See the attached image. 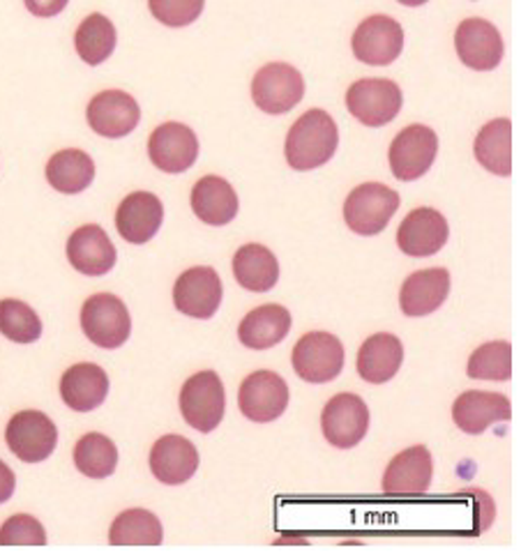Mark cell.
<instances>
[{
	"label": "cell",
	"mask_w": 521,
	"mask_h": 555,
	"mask_svg": "<svg viewBox=\"0 0 521 555\" xmlns=\"http://www.w3.org/2000/svg\"><path fill=\"white\" fill-rule=\"evenodd\" d=\"M340 145L338 122L321 108H312L289 129L284 155L291 169L312 171L328 164Z\"/></svg>",
	"instance_id": "6da1fadb"
},
{
	"label": "cell",
	"mask_w": 521,
	"mask_h": 555,
	"mask_svg": "<svg viewBox=\"0 0 521 555\" xmlns=\"http://www.w3.org/2000/svg\"><path fill=\"white\" fill-rule=\"evenodd\" d=\"M402 198L381 182H365L344 203L346 227L358 235H379L399 210Z\"/></svg>",
	"instance_id": "7a4b0ae2"
},
{
	"label": "cell",
	"mask_w": 521,
	"mask_h": 555,
	"mask_svg": "<svg viewBox=\"0 0 521 555\" xmlns=\"http://www.w3.org/2000/svg\"><path fill=\"white\" fill-rule=\"evenodd\" d=\"M225 385L215 372H201L182 385L180 413L192 429L201 434L215 431L225 420Z\"/></svg>",
	"instance_id": "3957f363"
},
{
	"label": "cell",
	"mask_w": 521,
	"mask_h": 555,
	"mask_svg": "<svg viewBox=\"0 0 521 555\" xmlns=\"http://www.w3.org/2000/svg\"><path fill=\"white\" fill-rule=\"evenodd\" d=\"M81 327L92 344L114 350L129 339L132 319L120 298L111 293H98L90 295L81 307Z\"/></svg>",
	"instance_id": "277c9868"
},
{
	"label": "cell",
	"mask_w": 521,
	"mask_h": 555,
	"mask_svg": "<svg viewBox=\"0 0 521 555\" xmlns=\"http://www.w3.org/2000/svg\"><path fill=\"white\" fill-rule=\"evenodd\" d=\"M344 346L330 332H307L293 348L295 374L312 385L330 383L344 369Z\"/></svg>",
	"instance_id": "5b68a950"
},
{
	"label": "cell",
	"mask_w": 521,
	"mask_h": 555,
	"mask_svg": "<svg viewBox=\"0 0 521 555\" xmlns=\"http://www.w3.org/2000/svg\"><path fill=\"white\" fill-rule=\"evenodd\" d=\"M305 95L303 74L289 63H270L256 72L252 81L254 104L270 116L289 114Z\"/></svg>",
	"instance_id": "8992f818"
},
{
	"label": "cell",
	"mask_w": 521,
	"mask_h": 555,
	"mask_svg": "<svg viewBox=\"0 0 521 555\" xmlns=\"http://www.w3.org/2000/svg\"><path fill=\"white\" fill-rule=\"evenodd\" d=\"M5 442L18 461L40 464L53 454L55 442H59V429L42 411H22L8 422Z\"/></svg>",
	"instance_id": "52a82bcc"
},
{
	"label": "cell",
	"mask_w": 521,
	"mask_h": 555,
	"mask_svg": "<svg viewBox=\"0 0 521 555\" xmlns=\"http://www.w3.org/2000/svg\"><path fill=\"white\" fill-rule=\"evenodd\" d=\"M439 153V137L427 125H408L390 145V169L402 182H414L432 169Z\"/></svg>",
	"instance_id": "ba28073f"
},
{
	"label": "cell",
	"mask_w": 521,
	"mask_h": 555,
	"mask_svg": "<svg viewBox=\"0 0 521 555\" xmlns=\"http://www.w3.org/2000/svg\"><path fill=\"white\" fill-rule=\"evenodd\" d=\"M404 98L395 81L363 79L346 92V106L351 116L367 127H383L393 122L402 111Z\"/></svg>",
	"instance_id": "9c48e42d"
},
{
	"label": "cell",
	"mask_w": 521,
	"mask_h": 555,
	"mask_svg": "<svg viewBox=\"0 0 521 555\" xmlns=\"http://www.w3.org/2000/svg\"><path fill=\"white\" fill-rule=\"evenodd\" d=\"M369 409L358 395L332 397L321 413V431L332 448L351 450L367 436Z\"/></svg>",
	"instance_id": "30bf717a"
},
{
	"label": "cell",
	"mask_w": 521,
	"mask_h": 555,
	"mask_svg": "<svg viewBox=\"0 0 521 555\" xmlns=\"http://www.w3.org/2000/svg\"><path fill=\"white\" fill-rule=\"evenodd\" d=\"M351 47L353 53H356V59L367 65H390L399 59V53L404 49V28L393 16L374 14L365 18L356 28V33H353Z\"/></svg>",
	"instance_id": "8fae6325"
},
{
	"label": "cell",
	"mask_w": 521,
	"mask_h": 555,
	"mask_svg": "<svg viewBox=\"0 0 521 555\" xmlns=\"http://www.w3.org/2000/svg\"><path fill=\"white\" fill-rule=\"evenodd\" d=\"M238 405L256 424H268L284 415L289 405V385L275 372H254L240 385Z\"/></svg>",
	"instance_id": "7c38bea8"
},
{
	"label": "cell",
	"mask_w": 521,
	"mask_h": 555,
	"mask_svg": "<svg viewBox=\"0 0 521 555\" xmlns=\"http://www.w3.org/2000/svg\"><path fill=\"white\" fill-rule=\"evenodd\" d=\"M221 295H225V288H221L219 274L213 268L201 266L178 276L174 286V305L185 317L208 321L217 313Z\"/></svg>",
	"instance_id": "4fadbf2b"
},
{
	"label": "cell",
	"mask_w": 521,
	"mask_h": 555,
	"mask_svg": "<svg viewBox=\"0 0 521 555\" xmlns=\"http://www.w3.org/2000/svg\"><path fill=\"white\" fill-rule=\"evenodd\" d=\"M455 47L459 61L475 72L496 69L504 61V37L485 18L473 16L461 22L455 33Z\"/></svg>",
	"instance_id": "5bb4252c"
},
{
	"label": "cell",
	"mask_w": 521,
	"mask_h": 555,
	"mask_svg": "<svg viewBox=\"0 0 521 555\" xmlns=\"http://www.w3.org/2000/svg\"><path fill=\"white\" fill-rule=\"evenodd\" d=\"M86 116L96 134L106 139H123L137 129L141 120V108L127 92L104 90L90 100Z\"/></svg>",
	"instance_id": "9a60e30c"
},
{
	"label": "cell",
	"mask_w": 521,
	"mask_h": 555,
	"mask_svg": "<svg viewBox=\"0 0 521 555\" xmlns=\"http://www.w3.org/2000/svg\"><path fill=\"white\" fill-rule=\"evenodd\" d=\"M151 162L164 173H182L194 166L199 157V139L188 125L164 122L148 141Z\"/></svg>",
	"instance_id": "2e32d148"
},
{
	"label": "cell",
	"mask_w": 521,
	"mask_h": 555,
	"mask_svg": "<svg viewBox=\"0 0 521 555\" xmlns=\"http://www.w3.org/2000/svg\"><path fill=\"white\" fill-rule=\"evenodd\" d=\"M450 237L445 217L434 208H418L408 212L397 231V245L406 256L427 258L441 251Z\"/></svg>",
	"instance_id": "e0dca14e"
},
{
	"label": "cell",
	"mask_w": 521,
	"mask_h": 555,
	"mask_svg": "<svg viewBox=\"0 0 521 555\" xmlns=\"http://www.w3.org/2000/svg\"><path fill=\"white\" fill-rule=\"evenodd\" d=\"M434 461L424 446L408 448L390 461L383 475V491L387 495H420L432 487Z\"/></svg>",
	"instance_id": "ac0fdd59"
},
{
	"label": "cell",
	"mask_w": 521,
	"mask_h": 555,
	"mask_svg": "<svg viewBox=\"0 0 521 555\" xmlns=\"http://www.w3.org/2000/svg\"><path fill=\"white\" fill-rule=\"evenodd\" d=\"M118 251L102 227L88 224L74 231L67 240L69 266L86 276H104L114 270Z\"/></svg>",
	"instance_id": "d6986e66"
},
{
	"label": "cell",
	"mask_w": 521,
	"mask_h": 555,
	"mask_svg": "<svg viewBox=\"0 0 521 555\" xmlns=\"http://www.w3.org/2000/svg\"><path fill=\"white\" fill-rule=\"evenodd\" d=\"M164 221L162 201L151 192H135L123 198L116 210V229L129 245H145Z\"/></svg>",
	"instance_id": "ffe728a7"
},
{
	"label": "cell",
	"mask_w": 521,
	"mask_h": 555,
	"mask_svg": "<svg viewBox=\"0 0 521 555\" xmlns=\"http://www.w3.org/2000/svg\"><path fill=\"white\" fill-rule=\"evenodd\" d=\"M512 409L510 399L498 392H480L471 390L457 397L453 405V420L463 434L480 436L485 434L492 424L510 422Z\"/></svg>",
	"instance_id": "44dd1931"
},
{
	"label": "cell",
	"mask_w": 521,
	"mask_h": 555,
	"mask_svg": "<svg viewBox=\"0 0 521 555\" xmlns=\"http://www.w3.org/2000/svg\"><path fill=\"white\" fill-rule=\"evenodd\" d=\"M450 293V272L445 268L418 270L411 276H406L399 291V305L406 317H430Z\"/></svg>",
	"instance_id": "7402d4cb"
},
{
	"label": "cell",
	"mask_w": 521,
	"mask_h": 555,
	"mask_svg": "<svg viewBox=\"0 0 521 555\" xmlns=\"http://www.w3.org/2000/svg\"><path fill=\"white\" fill-rule=\"evenodd\" d=\"M199 452L185 436H162L151 450V470L162 485L178 487L194 477Z\"/></svg>",
	"instance_id": "603a6c76"
},
{
	"label": "cell",
	"mask_w": 521,
	"mask_h": 555,
	"mask_svg": "<svg viewBox=\"0 0 521 555\" xmlns=\"http://www.w3.org/2000/svg\"><path fill=\"white\" fill-rule=\"evenodd\" d=\"M109 395V376L102 366L79 362L69 366L61 378V397L77 413L100 409Z\"/></svg>",
	"instance_id": "cb8c5ba5"
},
{
	"label": "cell",
	"mask_w": 521,
	"mask_h": 555,
	"mask_svg": "<svg viewBox=\"0 0 521 555\" xmlns=\"http://www.w3.org/2000/svg\"><path fill=\"white\" fill-rule=\"evenodd\" d=\"M291 330V313L282 305L252 309L238 325V339L252 350H268L282 344Z\"/></svg>",
	"instance_id": "d4e9b609"
},
{
	"label": "cell",
	"mask_w": 521,
	"mask_h": 555,
	"mask_svg": "<svg viewBox=\"0 0 521 555\" xmlns=\"http://www.w3.org/2000/svg\"><path fill=\"white\" fill-rule=\"evenodd\" d=\"M404 362V346L395 335L379 332L371 335L358 350V374L371 385L393 380Z\"/></svg>",
	"instance_id": "484cf974"
},
{
	"label": "cell",
	"mask_w": 521,
	"mask_h": 555,
	"mask_svg": "<svg viewBox=\"0 0 521 555\" xmlns=\"http://www.w3.org/2000/svg\"><path fill=\"white\" fill-rule=\"evenodd\" d=\"M192 210L203 224L227 227L238 215V194L225 178L206 176L194 184Z\"/></svg>",
	"instance_id": "4316f807"
},
{
	"label": "cell",
	"mask_w": 521,
	"mask_h": 555,
	"mask_svg": "<svg viewBox=\"0 0 521 555\" xmlns=\"http://www.w3.org/2000/svg\"><path fill=\"white\" fill-rule=\"evenodd\" d=\"M47 180L55 192L81 194L96 180V162L77 147L55 153L47 164Z\"/></svg>",
	"instance_id": "83f0119b"
},
{
	"label": "cell",
	"mask_w": 521,
	"mask_h": 555,
	"mask_svg": "<svg viewBox=\"0 0 521 555\" xmlns=\"http://www.w3.org/2000/svg\"><path fill=\"white\" fill-rule=\"evenodd\" d=\"M236 282L252 293H268L279 280V263L264 245H243L233 256Z\"/></svg>",
	"instance_id": "f1b7e54d"
},
{
	"label": "cell",
	"mask_w": 521,
	"mask_h": 555,
	"mask_svg": "<svg viewBox=\"0 0 521 555\" xmlns=\"http://www.w3.org/2000/svg\"><path fill=\"white\" fill-rule=\"evenodd\" d=\"M475 159L494 176L512 173V122L508 118H496L480 129Z\"/></svg>",
	"instance_id": "f546056e"
},
{
	"label": "cell",
	"mask_w": 521,
	"mask_h": 555,
	"mask_svg": "<svg viewBox=\"0 0 521 555\" xmlns=\"http://www.w3.org/2000/svg\"><path fill=\"white\" fill-rule=\"evenodd\" d=\"M162 540V524L148 509H127L109 528V542L114 546H160Z\"/></svg>",
	"instance_id": "4dcf8cb0"
},
{
	"label": "cell",
	"mask_w": 521,
	"mask_h": 555,
	"mask_svg": "<svg viewBox=\"0 0 521 555\" xmlns=\"http://www.w3.org/2000/svg\"><path fill=\"white\" fill-rule=\"evenodd\" d=\"M118 42L116 26L109 22L104 14H90L86 16L81 26L74 35V47H77L79 59L88 65H102L111 59Z\"/></svg>",
	"instance_id": "1f68e13d"
},
{
	"label": "cell",
	"mask_w": 521,
	"mask_h": 555,
	"mask_svg": "<svg viewBox=\"0 0 521 555\" xmlns=\"http://www.w3.org/2000/svg\"><path fill=\"white\" fill-rule=\"evenodd\" d=\"M74 464L90 479L111 477L118 468V448L104 434H86L74 446Z\"/></svg>",
	"instance_id": "d6a6232c"
},
{
	"label": "cell",
	"mask_w": 521,
	"mask_h": 555,
	"mask_svg": "<svg viewBox=\"0 0 521 555\" xmlns=\"http://www.w3.org/2000/svg\"><path fill=\"white\" fill-rule=\"evenodd\" d=\"M467 374L475 380L504 383L512 376V346L508 341H490L473 350Z\"/></svg>",
	"instance_id": "836d02e7"
},
{
	"label": "cell",
	"mask_w": 521,
	"mask_h": 555,
	"mask_svg": "<svg viewBox=\"0 0 521 555\" xmlns=\"http://www.w3.org/2000/svg\"><path fill=\"white\" fill-rule=\"evenodd\" d=\"M0 332L14 344H33L42 337V321L22 300H0Z\"/></svg>",
	"instance_id": "e575fe53"
},
{
	"label": "cell",
	"mask_w": 521,
	"mask_h": 555,
	"mask_svg": "<svg viewBox=\"0 0 521 555\" xmlns=\"http://www.w3.org/2000/svg\"><path fill=\"white\" fill-rule=\"evenodd\" d=\"M47 530L30 514H16L0 526V546H45Z\"/></svg>",
	"instance_id": "d590c367"
},
{
	"label": "cell",
	"mask_w": 521,
	"mask_h": 555,
	"mask_svg": "<svg viewBox=\"0 0 521 555\" xmlns=\"http://www.w3.org/2000/svg\"><path fill=\"white\" fill-rule=\"evenodd\" d=\"M153 16L169 28H182L194 24L203 12L206 0H148Z\"/></svg>",
	"instance_id": "8d00e7d4"
},
{
	"label": "cell",
	"mask_w": 521,
	"mask_h": 555,
	"mask_svg": "<svg viewBox=\"0 0 521 555\" xmlns=\"http://www.w3.org/2000/svg\"><path fill=\"white\" fill-rule=\"evenodd\" d=\"M67 3L69 0H26V8L35 16L49 18V16L61 14L67 8Z\"/></svg>",
	"instance_id": "74e56055"
},
{
	"label": "cell",
	"mask_w": 521,
	"mask_h": 555,
	"mask_svg": "<svg viewBox=\"0 0 521 555\" xmlns=\"http://www.w3.org/2000/svg\"><path fill=\"white\" fill-rule=\"evenodd\" d=\"M14 489H16V477L5 461H0V505L10 501Z\"/></svg>",
	"instance_id": "f35d334b"
},
{
	"label": "cell",
	"mask_w": 521,
	"mask_h": 555,
	"mask_svg": "<svg viewBox=\"0 0 521 555\" xmlns=\"http://www.w3.org/2000/svg\"><path fill=\"white\" fill-rule=\"evenodd\" d=\"M402 5H408V8H418V5H424L427 0H399Z\"/></svg>",
	"instance_id": "ab89813d"
}]
</instances>
